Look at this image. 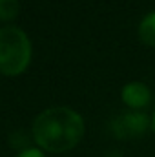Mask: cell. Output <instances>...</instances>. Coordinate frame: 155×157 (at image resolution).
I'll return each mask as SVG.
<instances>
[{
    "label": "cell",
    "instance_id": "cell-1",
    "mask_svg": "<svg viewBox=\"0 0 155 157\" xmlns=\"http://www.w3.org/2000/svg\"><path fill=\"white\" fill-rule=\"evenodd\" d=\"M84 133V121L68 106H51L40 112L33 122V135L42 148L66 152L73 148Z\"/></svg>",
    "mask_w": 155,
    "mask_h": 157
},
{
    "label": "cell",
    "instance_id": "cell-8",
    "mask_svg": "<svg viewBox=\"0 0 155 157\" xmlns=\"http://www.w3.org/2000/svg\"><path fill=\"white\" fill-rule=\"evenodd\" d=\"M106 157H124V155H122L120 152H115V150H113V152H110V154H108Z\"/></svg>",
    "mask_w": 155,
    "mask_h": 157
},
{
    "label": "cell",
    "instance_id": "cell-3",
    "mask_svg": "<svg viewBox=\"0 0 155 157\" xmlns=\"http://www.w3.org/2000/svg\"><path fill=\"white\" fill-rule=\"evenodd\" d=\"M150 126V119L148 115H144L142 112H122L110 121L108 128L112 132V135L115 139H139L141 135H144V132Z\"/></svg>",
    "mask_w": 155,
    "mask_h": 157
},
{
    "label": "cell",
    "instance_id": "cell-9",
    "mask_svg": "<svg viewBox=\"0 0 155 157\" xmlns=\"http://www.w3.org/2000/svg\"><path fill=\"white\" fill-rule=\"evenodd\" d=\"M152 124H153V128H155V113H153V119H152Z\"/></svg>",
    "mask_w": 155,
    "mask_h": 157
},
{
    "label": "cell",
    "instance_id": "cell-5",
    "mask_svg": "<svg viewBox=\"0 0 155 157\" xmlns=\"http://www.w3.org/2000/svg\"><path fill=\"white\" fill-rule=\"evenodd\" d=\"M139 37L146 46L155 48V11L148 13L139 26Z\"/></svg>",
    "mask_w": 155,
    "mask_h": 157
},
{
    "label": "cell",
    "instance_id": "cell-6",
    "mask_svg": "<svg viewBox=\"0 0 155 157\" xmlns=\"http://www.w3.org/2000/svg\"><path fill=\"white\" fill-rule=\"evenodd\" d=\"M18 0H0V20H9L18 13Z\"/></svg>",
    "mask_w": 155,
    "mask_h": 157
},
{
    "label": "cell",
    "instance_id": "cell-2",
    "mask_svg": "<svg viewBox=\"0 0 155 157\" xmlns=\"http://www.w3.org/2000/svg\"><path fill=\"white\" fill-rule=\"evenodd\" d=\"M31 57L28 35L17 26L0 28V71L7 75L20 73Z\"/></svg>",
    "mask_w": 155,
    "mask_h": 157
},
{
    "label": "cell",
    "instance_id": "cell-7",
    "mask_svg": "<svg viewBox=\"0 0 155 157\" xmlns=\"http://www.w3.org/2000/svg\"><path fill=\"white\" fill-rule=\"evenodd\" d=\"M17 157H44V154L40 152L39 148H24Z\"/></svg>",
    "mask_w": 155,
    "mask_h": 157
},
{
    "label": "cell",
    "instance_id": "cell-4",
    "mask_svg": "<svg viewBox=\"0 0 155 157\" xmlns=\"http://www.w3.org/2000/svg\"><path fill=\"white\" fill-rule=\"evenodd\" d=\"M122 101L126 106L133 108V110H141L146 104H150L152 101V91L146 84L142 82H128L122 88Z\"/></svg>",
    "mask_w": 155,
    "mask_h": 157
}]
</instances>
